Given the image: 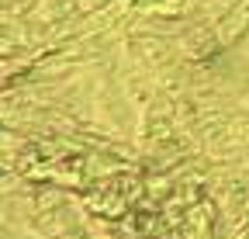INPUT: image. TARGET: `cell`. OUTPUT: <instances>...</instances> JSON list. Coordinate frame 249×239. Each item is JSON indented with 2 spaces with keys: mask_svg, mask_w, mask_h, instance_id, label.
<instances>
[{
  "mask_svg": "<svg viewBox=\"0 0 249 239\" xmlns=\"http://www.w3.org/2000/svg\"><path fill=\"white\" fill-rule=\"evenodd\" d=\"M128 49H132V55L142 59L149 70L173 66V42L166 35H132Z\"/></svg>",
  "mask_w": 249,
  "mask_h": 239,
  "instance_id": "6da1fadb",
  "label": "cell"
},
{
  "mask_svg": "<svg viewBox=\"0 0 249 239\" xmlns=\"http://www.w3.org/2000/svg\"><path fill=\"white\" fill-rule=\"evenodd\" d=\"M246 35H249V7H246V0H242L235 11H229L225 18L214 21V38H218V45H222V49H232V45H239Z\"/></svg>",
  "mask_w": 249,
  "mask_h": 239,
  "instance_id": "7a4b0ae2",
  "label": "cell"
},
{
  "mask_svg": "<svg viewBox=\"0 0 249 239\" xmlns=\"http://www.w3.org/2000/svg\"><path fill=\"white\" fill-rule=\"evenodd\" d=\"M35 232L38 239H59L73 232V212H70V201L66 204H55V208H45V212L35 215Z\"/></svg>",
  "mask_w": 249,
  "mask_h": 239,
  "instance_id": "3957f363",
  "label": "cell"
},
{
  "mask_svg": "<svg viewBox=\"0 0 249 239\" xmlns=\"http://www.w3.org/2000/svg\"><path fill=\"white\" fill-rule=\"evenodd\" d=\"M242 0H197V18L194 21H204V24H214L218 18H225L229 11H235Z\"/></svg>",
  "mask_w": 249,
  "mask_h": 239,
  "instance_id": "277c9868",
  "label": "cell"
},
{
  "mask_svg": "<svg viewBox=\"0 0 249 239\" xmlns=\"http://www.w3.org/2000/svg\"><path fill=\"white\" fill-rule=\"evenodd\" d=\"M246 239H249V232H246Z\"/></svg>",
  "mask_w": 249,
  "mask_h": 239,
  "instance_id": "5b68a950",
  "label": "cell"
}]
</instances>
